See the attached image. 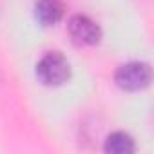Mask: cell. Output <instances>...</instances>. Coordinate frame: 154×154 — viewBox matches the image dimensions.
I'll return each mask as SVG.
<instances>
[{
  "mask_svg": "<svg viewBox=\"0 0 154 154\" xmlns=\"http://www.w3.org/2000/svg\"><path fill=\"white\" fill-rule=\"evenodd\" d=\"M67 29H69L71 38L80 45H94L102 38L100 26L94 20H91L89 17H85V15L71 17L69 24H67Z\"/></svg>",
  "mask_w": 154,
  "mask_h": 154,
  "instance_id": "cell-3",
  "label": "cell"
},
{
  "mask_svg": "<svg viewBox=\"0 0 154 154\" xmlns=\"http://www.w3.org/2000/svg\"><path fill=\"white\" fill-rule=\"evenodd\" d=\"M69 62L63 54L53 51L42 56V60L36 63V78L44 85H60L67 82L69 78Z\"/></svg>",
  "mask_w": 154,
  "mask_h": 154,
  "instance_id": "cell-1",
  "label": "cell"
},
{
  "mask_svg": "<svg viewBox=\"0 0 154 154\" xmlns=\"http://www.w3.org/2000/svg\"><path fill=\"white\" fill-rule=\"evenodd\" d=\"M103 149L109 154H131L134 152V141L125 132H112L107 136Z\"/></svg>",
  "mask_w": 154,
  "mask_h": 154,
  "instance_id": "cell-5",
  "label": "cell"
},
{
  "mask_svg": "<svg viewBox=\"0 0 154 154\" xmlns=\"http://www.w3.org/2000/svg\"><path fill=\"white\" fill-rule=\"evenodd\" d=\"M35 13L44 26H54L63 15V8L58 0H38L35 4Z\"/></svg>",
  "mask_w": 154,
  "mask_h": 154,
  "instance_id": "cell-4",
  "label": "cell"
},
{
  "mask_svg": "<svg viewBox=\"0 0 154 154\" xmlns=\"http://www.w3.org/2000/svg\"><path fill=\"white\" fill-rule=\"evenodd\" d=\"M114 82L123 91H140L150 84V67L143 62H129L118 67Z\"/></svg>",
  "mask_w": 154,
  "mask_h": 154,
  "instance_id": "cell-2",
  "label": "cell"
}]
</instances>
